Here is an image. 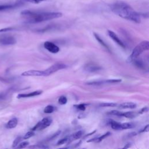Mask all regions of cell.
Instances as JSON below:
<instances>
[{"label":"cell","instance_id":"cell-18","mask_svg":"<svg viewBox=\"0 0 149 149\" xmlns=\"http://www.w3.org/2000/svg\"><path fill=\"white\" fill-rule=\"evenodd\" d=\"M135 127V125L132 122H126L121 123V130L132 129Z\"/></svg>","mask_w":149,"mask_h":149},{"label":"cell","instance_id":"cell-14","mask_svg":"<svg viewBox=\"0 0 149 149\" xmlns=\"http://www.w3.org/2000/svg\"><path fill=\"white\" fill-rule=\"evenodd\" d=\"M18 123V120L16 118H13L10 119L6 125V127L8 129H13L15 128Z\"/></svg>","mask_w":149,"mask_h":149},{"label":"cell","instance_id":"cell-22","mask_svg":"<svg viewBox=\"0 0 149 149\" xmlns=\"http://www.w3.org/2000/svg\"><path fill=\"white\" fill-rule=\"evenodd\" d=\"M109 135H111V133L110 132H107L101 136H100V137H97V139L95 141V143H100L101 142L102 140H103L104 139H105L106 137H107L108 136H109Z\"/></svg>","mask_w":149,"mask_h":149},{"label":"cell","instance_id":"cell-38","mask_svg":"<svg viewBox=\"0 0 149 149\" xmlns=\"http://www.w3.org/2000/svg\"><path fill=\"white\" fill-rule=\"evenodd\" d=\"M137 134V133H136V132H132V133H130V134H129V137H132V136H136Z\"/></svg>","mask_w":149,"mask_h":149},{"label":"cell","instance_id":"cell-6","mask_svg":"<svg viewBox=\"0 0 149 149\" xmlns=\"http://www.w3.org/2000/svg\"><path fill=\"white\" fill-rule=\"evenodd\" d=\"M44 47L47 50L53 54L58 53L59 51V48L51 41H45L44 43Z\"/></svg>","mask_w":149,"mask_h":149},{"label":"cell","instance_id":"cell-15","mask_svg":"<svg viewBox=\"0 0 149 149\" xmlns=\"http://www.w3.org/2000/svg\"><path fill=\"white\" fill-rule=\"evenodd\" d=\"M93 34H94V37L95 38V39L97 40V41H98L102 47H105L109 52H110L111 50H110L109 47H108V45L104 42V41L100 37V36H99L98 34H97V33H94Z\"/></svg>","mask_w":149,"mask_h":149},{"label":"cell","instance_id":"cell-12","mask_svg":"<svg viewBox=\"0 0 149 149\" xmlns=\"http://www.w3.org/2000/svg\"><path fill=\"white\" fill-rule=\"evenodd\" d=\"M136 104L132 102H123L119 105V108L120 109H134L136 107Z\"/></svg>","mask_w":149,"mask_h":149},{"label":"cell","instance_id":"cell-13","mask_svg":"<svg viewBox=\"0 0 149 149\" xmlns=\"http://www.w3.org/2000/svg\"><path fill=\"white\" fill-rule=\"evenodd\" d=\"M108 124H109L111 128L114 130H121V123L117 122L112 119H109L108 120Z\"/></svg>","mask_w":149,"mask_h":149},{"label":"cell","instance_id":"cell-4","mask_svg":"<svg viewBox=\"0 0 149 149\" xmlns=\"http://www.w3.org/2000/svg\"><path fill=\"white\" fill-rule=\"evenodd\" d=\"M66 68H67V65H66L65 64H63V63H57L54 64L51 66L47 68V69L43 70L44 76H49V75L53 74L54 73L59 70L63 69H65Z\"/></svg>","mask_w":149,"mask_h":149},{"label":"cell","instance_id":"cell-19","mask_svg":"<svg viewBox=\"0 0 149 149\" xmlns=\"http://www.w3.org/2000/svg\"><path fill=\"white\" fill-rule=\"evenodd\" d=\"M136 114L133 112H126L122 113V117H125L126 118L132 119L136 117Z\"/></svg>","mask_w":149,"mask_h":149},{"label":"cell","instance_id":"cell-31","mask_svg":"<svg viewBox=\"0 0 149 149\" xmlns=\"http://www.w3.org/2000/svg\"><path fill=\"white\" fill-rule=\"evenodd\" d=\"M61 130L57 131L56 133H55L54 134H52V135L48 139V140H52V139H55L56 137H57L61 134Z\"/></svg>","mask_w":149,"mask_h":149},{"label":"cell","instance_id":"cell-28","mask_svg":"<svg viewBox=\"0 0 149 149\" xmlns=\"http://www.w3.org/2000/svg\"><path fill=\"white\" fill-rule=\"evenodd\" d=\"M34 134V133L33 131H32V130H31V131H29V132H28L27 133H26L24 134V136H23V139H24V140L28 139L30 138L31 137H32Z\"/></svg>","mask_w":149,"mask_h":149},{"label":"cell","instance_id":"cell-30","mask_svg":"<svg viewBox=\"0 0 149 149\" xmlns=\"http://www.w3.org/2000/svg\"><path fill=\"white\" fill-rule=\"evenodd\" d=\"M29 143L28 141H23V142H22L21 143H20L19 144H18L17 146V148H24V147H26L28 145H29Z\"/></svg>","mask_w":149,"mask_h":149},{"label":"cell","instance_id":"cell-17","mask_svg":"<svg viewBox=\"0 0 149 149\" xmlns=\"http://www.w3.org/2000/svg\"><path fill=\"white\" fill-rule=\"evenodd\" d=\"M131 62H133V64L135 65V66L138 67L139 68H140V69H144L145 68V65H144V63L143 61L141 59H137V58L133 59Z\"/></svg>","mask_w":149,"mask_h":149},{"label":"cell","instance_id":"cell-35","mask_svg":"<svg viewBox=\"0 0 149 149\" xmlns=\"http://www.w3.org/2000/svg\"><path fill=\"white\" fill-rule=\"evenodd\" d=\"M0 81L3 83H10L11 81V80L9 79H6L4 77H2L0 76Z\"/></svg>","mask_w":149,"mask_h":149},{"label":"cell","instance_id":"cell-24","mask_svg":"<svg viewBox=\"0 0 149 149\" xmlns=\"http://www.w3.org/2000/svg\"><path fill=\"white\" fill-rule=\"evenodd\" d=\"M116 105L117 104L115 102H103L100 104V106L101 107H113Z\"/></svg>","mask_w":149,"mask_h":149},{"label":"cell","instance_id":"cell-39","mask_svg":"<svg viewBox=\"0 0 149 149\" xmlns=\"http://www.w3.org/2000/svg\"><path fill=\"white\" fill-rule=\"evenodd\" d=\"M95 132H96V130H94V132H92L91 133H89V134H86V136H85V137H87V136H90V135H91V134H93Z\"/></svg>","mask_w":149,"mask_h":149},{"label":"cell","instance_id":"cell-2","mask_svg":"<svg viewBox=\"0 0 149 149\" xmlns=\"http://www.w3.org/2000/svg\"><path fill=\"white\" fill-rule=\"evenodd\" d=\"M21 15L27 19V22L30 23H37L60 17L62 16L61 12H34L29 10H24L21 12Z\"/></svg>","mask_w":149,"mask_h":149},{"label":"cell","instance_id":"cell-25","mask_svg":"<svg viewBox=\"0 0 149 149\" xmlns=\"http://www.w3.org/2000/svg\"><path fill=\"white\" fill-rule=\"evenodd\" d=\"M67 101H68L67 98L65 96H64V95L61 96L59 98V99H58V102L61 105H65V104H66L67 103Z\"/></svg>","mask_w":149,"mask_h":149},{"label":"cell","instance_id":"cell-21","mask_svg":"<svg viewBox=\"0 0 149 149\" xmlns=\"http://www.w3.org/2000/svg\"><path fill=\"white\" fill-rule=\"evenodd\" d=\"M55 107L51 105H48L46 106L44 109V112L45 113H52L55 111Z\"/></svg>","mask_w":149,"mask_h":149},{"label":"cell","instance_id":"cell-5","mask_svg":"<svg viewBox=\"0 0 149 149\" xmlns=\"http://www.w3.org/2000/svg\"><path fill=\"white\" fill-rule=\"evenodd\" d=\"M52 122V119L50 118H44L38 122L32 129L31 130H41L45 129L48 127Z\"/></svg>","mask_w":149,"mask_h":149},{"label":"cell","instance_id":"cell-36","mask_svg":"<svg viewBox=\"0 0 149 149\" xmlns=\"http://www.w3.org/2000/svg\"><path fill=\"white\" fill-rule=\"evenodd\" d=\"M14 29L12 27H7V28H3L2 29H0V32H5V31H8L10 30H13Z\"/></svg>","mask_w":149,"mask_h":149},{"label":"cell","instance_id":"cell-10","mask_svg":"<svg viewBox=\"0 0 149 149\" xmlns=\"http://www.w3.org/2000/svg\"><path fill=\"white\" fill-rule=\"evenodd\" d=\"M85 70L89 72H94L98 71L101 69V67L97 65L93 64V63H88V65H86L84 67Z\"/></svg>","mask_w":149,"mask_h":149},{"label":"cell","instance_id":"cell-20","mask_svg":"<svg viewBox=\"0 0 149 149\" xmlns=\"http://www.w3.org/2000/svg\"><path fill=\"white\" fill-rule=\"evenodd\" d=\"M18 5H18V3L14 4V5H0V11L15 8V7L18 6Z\"/></svg>","mask_w":149,"mask_h":149},{"label":"cell","instance_id":"cell-8","mask_svg":"<svg viewBox=\"0 0 149 149\" xmlns=\"http://www.w3.org/2000/svg\"><path fill=\"white\" fill-rule=\"evenodd\" d=\"M108 34L110 37L111 39H112L116 44H118L120 47L122 48H125V45L124 43L120 40V38L118 37V36L112 31L111 30H108Z\"/></svg>","mask_w":149,"mask_h":149},{"label":"cell","instance_id":"cell-9","mask_svg":"<svg viewBox=\"0 0 149 149\" xmlns=\"http://www.w3.org/2000/svg\"><path fill=\"white\" fill-rule=\"evenodd\" d=\"M23 76H44L43 70H30L24 72L21 74Z\"/></svg>","mask_w":149,"mask_h":149},{"label":"cell","instance_id":"cell-11","mask_svg":"<svg viewBox=\"0 0 149 149\" xmlns=\"http://www.w3.org/2000/svg\"><path fill=\"white\" fill-rule=\"evenodd\" d=\"M42 93V91H35L33 92L29 93H24V94H19L17 95V98H28L38 95Z\"/></svg>","mask_w":149,"mask_h":149},{"label":"cell","instance_id":"cell-7","mask_svg":"<svg viewBox=\"0 0 149 149\" xmlns=\"http://www.w3.org/2000/svg\"><path fill=\"white\" fill-rule=\"evenodd\" d=\"M16 42V40L13 36H4L0 38V44L5 45H13Z\"/></svg>","mask_w":149,"mask_h":149},{"label":"cell","instance_id":"cell-29","mask_svg":"<svg viewBox=\"0 0 149 149\" xmlns=\"http://www.w3.org/2000/svg\"><path fill=\"white\" fill-rule=\"evenodd\" d=\"M68 141H69V136H67L66 137H64V138L58 140V141L57 142V145H61V144H65V143H67Z\"/></svg>","mask_w":149,"mask_h":149},{"label":"cell","instance_id":"cell-27","mask_svg":"<svg viewBox=\"0 0 149 149\" xmlns=\"http://www.w3.org/2000/svg\"><path fill=\"white\" fill-rule=\"evenodd\" d=\"M74 107L76 108H77V109L80 110V111H84L86 109V104H80L75 105H74Z\"/></svg>","mask_w":149,"mask_h":149},{"label":"cell","instance_id":"cell-32","mask_svg":"<svg viewBox=\"0 0 149 149\" xmlns=\"http://www.w3.org/2000/svg\"><path fill=\"white\" fill-rule=\"evenodd\" d=\"M8 94V92H2L0 93V101L1 100H3L6 98Z\"/></svg>","mask_w":149,"mask_h":149},{"label":"cell","instance_id":"cell-16","mask_svg":"<svg viewBox=\"0 0 149 149\" xmlns=\"http://www.w3.org/2000/svg\"><path fill=\"white\" fill-rule=\"evenodd\" d=\"M83 131H81V130L77 131V132H75L74 133H73V134L69 136V141L70 140H71V141H72V140H74L79 139L83 136Z\"/></svg>","mask_w":149,"mask_h":149},{"label":"cell","instance_id":"cell-34","mask_svg":"<svg viewBox=\"0 0 149 149\" xmlns=\"http://www.w3.org/2000/svg\"><path fill=\"white\" fill-rule=\"evenodd\" d=\"M148 111V108L147 107H143V108H141L139 112V113L140 114H142V113H146V112H147Z\"/></svg>","mask_w":149,"mask_h":149},{"label":"cell","instance_id":"cell-1","mask_svg":"<svg viewBox=\"0 0 149 149\" xmlns=\"http://www.w3.org/2000/svg\"><path fill=\"white\" fill-rule=\"evenodd\" d=\"M111 10L116 15L134 23L140 22V15L129 4L122 1H117L110 5Z\"/></svg>","mask_w":149,"mask_h":149},{"label":"cell","instance_id":"cell-26","mask_svg":"<svg viewBox=\"0 0 149 149\" xmlns=\"http://www.w3.org/2000/svg\"><path fill=\"white\" fill-rule=\"evenodd\" d=\"M22 137H20V136H18V137H17L15 139V140L13 141V144H12V147H17V146L19 144V143L21 141V140H22Z\"/></svg>","mask_w":149,"mask_h":149},{"label":"cell","instance_id":"cell-37","mask_svg":"<svg viewBox=\"0 0 149 149\" xmlns=\"http://www.w3.org/2000/svg\"><path fill=\"white\" fill-rule=\"evenodd\" d=\"M148 126H149V125H147L143 129H141V130L140 131V133H143V132H148Z\"/></svg>","mask_w":149,"mask_h":149},{"label":"cell","instance_id":"cell-3","mask_svg":"<svg viewBox=\"0 0 149 149\" xmlns=\"http://www.w3.org/2000/svg\"><path fill=\"white\" fill-rule=\"evenodd\" d=\"M149 49V42L148 41H143L138 45H137L132 51V52L130 56L129 57L127 61L129 62H132L133 59L137 58L141 53L144 51H147Z\"/></svg>","mask_w":149,"mask_h":149},{"label":"cell","instance_id":"cell-23","mask_svg":"<svg viewBox=\"0 0 149 149\" xmlns=\"http://www.w3.org/2000/svg\"><path fill=\"white\" fill-rule=\"evenodd\" d=\"M122 112L118 111L117 110H112V111L108 112L107 113V114L109 115H115V116L122 117Z\"/></svg>","mask_w":149,"mask_h":149},{"label":"cell","instance_id":"cell-33","mask_svg":"<svg viewBox=\"0 0 149 149\" xmlns=\"http://www.w3.org/2000/svg\"><path fill=\"white\" fill-rule=\"evenodd\" d=\"M22 2H28L31 3H38L40 2L47 1V0H20Z\"/></svg>","mask_w":149,"mask_h":149}]
</instances>
